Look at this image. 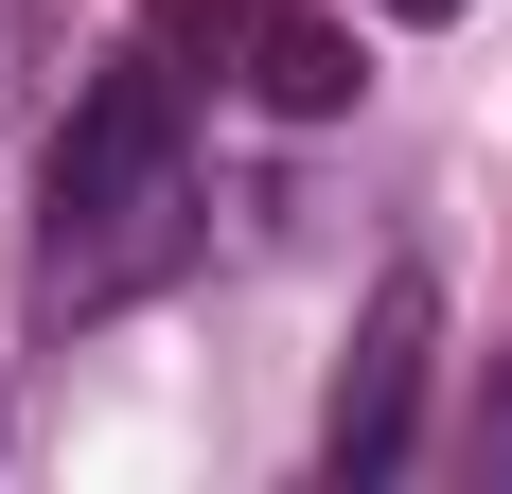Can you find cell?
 I'll use <instances>...</instances> for the list:
<instances>
[{"label": "cell", "mask_w": 512, "mask_h": 494, "mask_svg": "<svg viewBox=\"0 0 512 494\" xmlns=\"http://www.w3.org/2000/svg\"><path fill=\"white\" fill-rule=\"evenodd\" d=\"M195 247H212L195 71H177V36H142V53H106L71 89V124L36 159V336H89V318L159 300Z\"/></svg>", "instance_id": "6da1fadb"}, {"label": "cell", "mask_w": 512, "mask_h": 494, "mask_svg": "<svg viewBox=\"0 0 512 494\" xmlns=\"http://www.w3.org/2000/svg\"><path fill=\"white\" fill-rule=\"evenodd\" d=\"M159 36H177V53H212L230 89H265L283 124L354 106V36H336V18H301V0H159Z\"/></svg>", "instance_id": "7a4b0ae2"}, {"label": "cell", "mask_w": 512, "mask_h": 494, "mask_svg": "<svg viewBox=\"0 0 512 494\" xmlns=\"http://www.w3.org/2000/svg\"><path fill=\"white\" fill-rule=\"evenodd\" d=\"M424 336H442V283H424V265H389V283H371V336H354V371H336V424H318V477H389V459H407Z\"/></svg>", "instance_id": "3957f363"}, {"label": "cell", "mask_w": 512, "mask_h": 494, "mask_svg": "<svg viewBox=\"0 0 512 494\" xmlns=\"http://www.w3.org/2000/svg\"><path fill=\"white\" fill-rule=\"evenodd\" d=\"M371 18H407V36H442V18H460V0H371Z\"/></svg>", "instance_id": "277c9868"}, {"label": "cell", "mask_w": 512, "mask_h": 494, "mask_svg": "<svg viewBox=\"0 0 512 494\" xmlns=\"http://www.w3.org/2000/svg\"><path fill=\"white\" fill-rule=\"evenodd\" d=\"M0 89H18V0H0Z\"/></svg>", "instance_id": "5b68a950"}]
</instances>
